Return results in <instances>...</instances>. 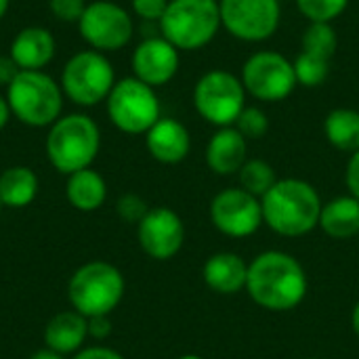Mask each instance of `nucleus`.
I'll return each mask as SVG.
<instances>
[{"label": "nucleus", "mask_w": 359, "mask_h": 359, "mask_svg": "<svg viewBox=\"0 0 359 359\" xmlns=\"http://www.w3.org/2000/svg\"><path fill=\"white\" fill-rule=\"evenodd\" d=\"M246 290L259 307L282 313L297 309L305 301L309 278L292 255L267 250L248 263Z\"/></svg>", "instance_id": "1"}, {"label": "nucleus", "mask_w": 359, "mask_h": 359, "mask_svg": "<svg viewBox=\"0 0 359 359\" xmlns=\"http://www.w3.org/2000/svg\"><path fill=\"white\" fill-rule=\"evenodd\" d=\"M322 198L318 189L303 179H278V183L261 198L263 223L284 236L301 238L320 225Z\"/></svg>", "instance_id": "2"}, {"label": "nucleus", "mask_w": 359, "mask_h": 359, "mask_svg": "<svg viewBox=\"0 0 359 359\" xmlns=\"http://www.w3.org/2000/svg\"><path fill=\"white\" fill-rule=\"evenodd\" d=\"M101 149V130L90 116H61L48 130L46 156L48 162L63 175L90 168Z\"/></svg>", "instance_id": "3"}, {"label": "nucleus", "mask_w": 359, "mask_h": 359, "mask_svg": "<svg viewBox=\"0 0 359 359\" xmlns=\"http://www.w3.org/2000/svg\"><path fill=\"white\" fill-rule=\"evenodd\" d=\"M162 38L179 50H200L221 32L219 0H168L160 19Z\"/></svg>", "instance_id": "4"}, {"label": "nucleus", "mask_w": 359, "mask_h": 359, "mask_svg": "<svg viewBox=\"0 0 359 359\" xmlns=\"http://www.w3.org/2000/svg\"><path fill=\"white\" fill-rule=\"evenodd\" d=\"M63 97L61 84L44 72L21 69L6 86L11 114L34 128L53 126L61 118Z\"/></svg>", "instance_id": "5"}, {"label": "nucleus", "mask_w": 359, "mask_h": 359, "mask_svg": "<svg viewBox=\"0 0 359 359\" xmlns=\"http://www.w3.org/2000/svg\"><path fill=\"white\" fill-rule=\"evenodd\" d=\"M124 278L118 267L105 261H90L74 271L67 284V297L80 316H109L124 297Z\"/></svg>", "instance_id": "6"}, {"label": "nucleus", "mask_w": 359, "mask_h": 359, "mask_svg": "<svg viewBox=\"0 0 359 359\" xmlns=\"http://www.w3.org/2000/svg\"><path fill=\"white\" fill-rule=\"evenodd\" d=\"M116 82L118 80L111 61L93 48L72 55L59 80L63 95L82 107H93L105 101Z\"/></svg>", "instance_id": "7"}, {"label": "nucleus", "mask_w": 359, "mask_h": 359, "mask_svg": "<svg viewBox=\"0 0 359 359\" xmlns=\"http://www.w3.org/2000/svg\"><path fill=\"white\" fill-rule=\"evenodd\" d=\"M246 88L240 76L227 69H210L202 74L194 86V107L198 116L217 126H233L246 107Z\"/></svg>", "instance_id": "8"}, {"label": "nucleus", "mask_w": 359, "mask_h": 359, "mask_svg": "<svg viewBox=\"0 0 359 359\" xmlns=\"http://www.w3.org/2000/svg\"><path fill=\"white\" fill-rule=\"evenodd\" d=\"M105 103L111 124L126 135H145L162 118L156 88L135 76L118 80Z\"/></svg>", "instance_id": "9"}, {"label": "nucleus", "mask_w": 359, "mask_h": 359, "mask_svg": "<svg viewBox=\"0 0 359 359\" xmlns=\"http://www.w3.org/2000/svg\"><path fill=\"white\" fill-rule=\"evenodd\" d=\"M240 80L246 88V95L263 103L284 101L299 86L292 61L278 50L252 53L242 65Z\"/></svg>", "instance_id": "10"}, {"label": "nucleus", "mask_w": 359, "mask_h": 359, "mask_svg": "<svg viewBox=\"0 0 359 359\" xmlns=\"http://www.w3.org/2000/svg\"><path fill=\"white\" fill-rule=\"evenodd\" d=\"M78 32L93 50L114 53L130 42L135 25L124 6L111 0H95L86 4L78 21Z\"/></svg>", "instance_id": "11"}, {"label": "nucleus", "mask_w": 359, "mask_h": 359, "mask_svg": "<svg viewBox=\"0 0 359 359\" xmlns=\"http://www.w3.org/2000/svg\"><path fill=\"white\" fill-rule=\"evenodd\" d=\"M223 29L242 42L269 40L282 21L280 0H219Z\"/></svg>", "instance_id": "12"}, {"label": "nucleus", "mask_w": 359, "mask_h": 359, "mask_svg": "<svg viewBox=\"0 0 359 359\" xmlns=\"http://www.w3.org/2000/svg\"><path fill=\"white\" fill-rule=\"evenodd\" d=\"M212 225L229 238H248L263 225L261 200L238 187L219 191L210 202Z\"/></svg>", "instance_id": "13"}, {"label": "nucleus", "mask_w": 359, "mask_h": 359, "mask_svg": "<svg viewBox=\"0 0 359 359\" xmlns=\"http://www.w3.org/2000/svg\"><path fill=\"white\" fill-rule=\"evenodd\" d=\"M137 238L147 257L156 261H168L183 248L185 225L172 208H149L137 225Z\"/></svg>", "instance_id": "14"}, {"label": "nucleus", "mask_w": 359, "mask_h": 359, "mask_svg": "<svg viewBox=\"0 0 359 359\" xmlns=\"http://www.w3.org/2000/svg\"><path fill=\"white\" fill-rule=\"evenodd\" d=\"M179 53L181 50L175 48L162 36L145 38L133 50V57H130L133 76L137 80L145 82L151 88L164 86L179 72V63H181V55Z\"/></svg>", "instance_id": "15"}, {"label": "nucleus", "mask_w": 359, "mask_h": 359, "mask_svg": "<svg viewBox=\"0 0 359 359\" xmlns=\"http://www.w3.org/2000/svg\"><path fill=\"white\" fill-rule=\"evenodd\" d=\"M145 145L149 156L160 164H179L191 149V135L183 122L175 118H160L147 133Z\"/></svg>", "instance_id": "16"}, {"label": "nucleus", "mask_w": 359, "mask_h": 359, "mask_svg": "<svg viewBox=\"0 0 359 359\" xmlns=\"http://www.w3.org/2000/svg\"><path fill=\"white\" fill-rule=\"evenodd\" d=\"M57 42L55 36L42 25H27L17 32L11 42L8 55L17 63L19 69L25 72H42L55 57Z\"/></svg>", "instance_id": "17"}, {"label": "nucleus", "mask_w": 359, "mask_h": 359, "mask_svg": "<svg viewBox=\"0 0 359 359\" xmlns=\"http://www.w3.org/2000/svg\"><path fill=\"white\" fill-rule=\"evenodd\" d=\"M248 160V141L236 126L217 128L206 145V164L215 175H238Z\"/></svg>", "instance_id": "18"}, {"label": "nucleus", "mask_w": 359, "mask_h": 359, "mask_svg": "<svg viewBox=\"0 0 359 359\" xmlns=\"http://www.w3.org/2000/svg\"><path fill=\"white\" fill-rule=\"evenodd\" d=\"M202 278L217 294H238L246 288L248 263L236 252H217L204 263Z\"/></svg>", "instance_id": "19"}, {"label": "nucleus", "mask_w": 359, "mask_h": 359, "mask_svg": "<svg viewBox=\"0 0 359 359\" xmlns=\"http://www.w3.org/2000/svg\"><path fill=\"white\" fill-rule=\"evenodd\" d=\"M88 337V320L78 311H61L53 316L44 328V345L61 355L78 351Z\"/></svg>", "instance_id": "20"}, {"label": "nucleus", "mask_w": 359, "mask_h": 359, "mask_svg": "<svg viewBox=\"0 0 359 359\" xmlns=\"http://www.w3.org/2000/svg\"><path fill=\"white\" fill-rule=\"evenodd\" d=\"M326 236L334 240H349L359 233V200L349 196H339L322 206L320 225Z\"/></svg>", "instance_id": "21"}, {"label": "nucleus", "mask_w": 359, "mask_h": 359, "mask_svg": "<svg viewBox=\"0 0 359 359\" xmlns=\"http://www.w3.org/2000/svg\"><path fill=\"white\" fill-rule=\"evenodd\" d=\"M65 196H67V202L76 210L93 212L103 206L107 198V185H105V179L97 170L84 168L67 177Z\"/></svg>", "instance_id": "22"}, {"label": "nucleus", "mask_w": 359, "mask_h": 359, "mask_svg": "<svg viewBox=\"0 0 359 359\" xmlns=\"http://www.w3.org/2000/svg\"><path fill=\"white\" fill-rule=\"evenodd\" d=\"M38 196V177L27 166H11L0 175V202L8 208H23Z\"/></svg>", "instance_id": "23"}, {"label": "nucleus", "mask_w": 359, "mask_h": 359, "mask_svg": "<svg viewBox=\"0 0 359 359\" xmlns=\"http://www.w3.org/2000/svg\"><path fill=\"white\" fill-rule=\"evenodd\" d=\"M326 141L345 154H355L359 149V111L353 107H337L328 111L324 120Z\"/></svg>", "instance_id": "24"}, {"label": "nucleus", "mask_w": 359, "mask_h": 359, "mask_svg": "<svg viewBox=\"0 0 359 359\" xmlns=\"http://www.w3.org/2000/svg\"><path fill=\"white\" fill-rule=\"evenodd\" d=\"M238 181L244 191L261 200L278 183V175H276V168L267 160L252 158V160H246L244 166L240 168Z\"/></svg>", "instance_id": "25"}, {"label": "nucleus", "mask_w": 359, "mask_h": 359, "mask_svg": "<svg viewBox=\"0 0 359 359\" xmlns=\"http://www.w3.org/2000/svg\"><path fill=\"white\" fill-rule=\"evenodd\" d=\"M339 48V34L332 23H309L301 36V50L332 61Z\"/></svg>", "instance_id": "26"}, {"label": "nucleus", "mask_w": 359, "mask_h": 359, "mask_svg": "<svg viewBox=\"0 0 359 359\" xmlns=\"http://www.w3.org/2000/svg\"><path fill=\"white\" fill-rule=\"evenodd\" d=\"M292 67H294L297 84L305 86V88H318L330 76V61L328 59H322V57H316V55H309L303 50L292 61Z\"/></svg>", "instance_id": "27"}, {"label": "nucleus", "mask_w": 359, "mask_h": 359, "mask_svg": "<svg viewBox=\"0 0 359 359\" xmlns=\"http://www.w3.org/2000/svg\"><path fill=\"white\" fill-rule=\"evenodd\" d=\"M351 0H294L299 13L309 23H332L339 19Z\"/></svg>", "instance_id": "28"}, {"label": "nucleus", "mask_w": 359, "mask_h": 359, "mask_svg": "<svg viewBox=\"0 0 359 359\" xmlns=\"http://www.w3.org/2000/svg\"><path fill=\"white\" fill-rule=\"evenodd\" d=\"M233 126L242 133V137L246 141L248 139H263L267 135V130H269V118L261 107L246 105L242 109V114L238 116Z\"/></svg>", "instance_id": "29"}, {"label": "nucleus", "mask_w": 359, "mask_h": 359, "mask_svg": "<svg viewBox=\"0 0 359 359\" xmlns=\"http://www.w3.org/2000/svg\"><path fill=\"white\" fill-rule=\"evenodd\" d=\"M86 4H88L86 0H48L50 13L55 15V19L65 21V23H78Z\"/></svg>", "instance_id": "30"}, {"label": "nucleus", "mask_w": 359, "mask_h": 359, "mask_svg": "<svg viewBox=\"0 0 359 359\" xmlns=\"http://www.w3.org/2000/svg\"><path fill=\"white\" fill-rule=\"evenodd\" d=\"M147 204L137 196V194H124L118 200V215L126 221V223H141V219L147 215Z\"/></svg>", "instance_id": "31"}, {"label": "nucleus", "mask_w": 359, "mask_h": 359, "mask_svg": "<svg viewBox=\"0 0 359 359\" xmlns=\"http://www.w3.org/2000/svg\"><path fill=\"white\" fill-rule=\"evenodd\" d=\"M133 2V11L137 17H141L143 21H156L160 23L168 0H130Z\"/></svg>", "instance_id": "32"}, {"label": "nucleus", "mask_w": 359, "mask_h": 359, "mask_svg": "<svg viewBox=\"0 0 359 359\" xmlns=\"http://www.w3.org/2000/svg\"><path fill=\"white\" fill-rule=\"evenodd\" d=\"M345 181H347L349 194L359 200V149L355 154H351V158H349V162H347Z\"/></svg>", "instance_id": "33"}, {"label": "nucleus", "mask_w": 359, "mask_h": 359, "mask_svg": "<svg viewBox=\"0 0 359 359\" xmlns=\"http://www.w3.org/2000/svg\"><path fill=\"white\" fill-rule=\"evenodd\" d=\"M21 69L11 55H0V86H8Z\"/></svg>", "instance_id": "34"}, {"label": "nucleus", "mask_w": 359, "mask_h": 359, "mask_svg": "<svg viewBox=\"0 0 359 359\" xmlns=\"http://www.w3.org/2000/svg\"><path fill=\"white\" fill-rule=\"evenodd\" d=\"M74 359H124V355H120L118 351L107 349V347H88V349H82L80 353H76Z\"/></svg>", "instance_id": "35"}, {"label": "nucleus", "mask_w": 359, "mask_h": 359, "mask_svg": "<svg viewBox=\"0 0 359 359\" xmlns=\"http://www.w3.org/2000/svg\"><path fill=\"white\" fill-rule=\"evenodd\" d=\"M111 332V324L107 316H99V318H88V334L95 339H105Z\"/></svg>", "instance_id": "36"}, {"label": "nucleus", "mask_w": 359, "mask_h": 359, "mask_svg": "<svg viewBox=\"0 0 359 359\" xmlns=\"http://www.w3.org/2000/svg\"><path fill=\"white\" fill-rule=\"evenodd\" d=\"M11 107H8V101H6V97H0V130L8 124V120H11Z\"/></svg>", "instance_id": "37"}, {"label": "nucleus", "mask_w": 359, "mask_h": 359, "mask_svg": "<svg viewBox=\"0 0 359 359\" xmlns=\"http://www.w3.org/2000/svg\"><path fill=\"white\" fill-rule=\"evenodd\" d=\"M29 359H63V355L57 353V351H50V349H40V351H36Z\"/></svg>", "instance_id": "38"}, {"label": "nucleus", "mask_w": 359, "mask_h": 359, "mask_svg": "<svg viewBox=\"0 0 359 359\" xmlns=\"http://www.w3.org/2000/svg\"><path fill=\"white\" fill-rule=\"evenodd\" d=\"M351 328H353L355 337H358V339H359V301H358V303H355L353 311H351Z\"/></svg>", "instance_id": "39"}, {"label": "nucleus", "mask_w": 359, "mask_h": 359, "mask_svg": "<svg viewBox=\"0 0 359 359\" xmlns=\"http://www.w3.org/2000/svg\"><path fill=\"white\" fill-rule=\"evenodd\" d=\"M8 4H11V0H0V19L6 15V11H8Z\"/></svg>", "instance_id": "40"}, {"label": "nucleus", "mask_w": 359, "mask_h": 359, "mask_svg": "<svg viewBox=\"0 0 359 359\" xmlns=\"http://www.w3.org/2000/svg\"><path fill=\"white\" fill-rule=\"evenodd\" d=\"M179 359H204V358H200V355H196V353H187V355H183V358H179Z\"/></svg>", "instance_id": "41"}, {"label": "nucleus", "mask_w": 359, "mask_h": 359, "mask_svg": "<svg viewBox=\"0 0 359 359\" xmlns=\"http://www.w3.org/2000/svg\"><path fill=\"white\" fill-rule=\"evenodd\" d=\"M307 359H320V358H307Z\"/></svg>", "instance_id": "42"}, {"label": "nucleus", "mask_w": 359, "mask_h": 359, "mask_svg": "<svg viewBox=\"0 0 359 359\" xmlns=\"http://www.w3.org/2000/svg\"><path fill=\"white\" fill-rule=\"evenodd\" d=\"M0 210H2V202H0Z\"/></svg>", "instance_id": "43"}]
</instances>
